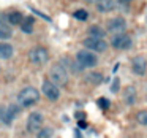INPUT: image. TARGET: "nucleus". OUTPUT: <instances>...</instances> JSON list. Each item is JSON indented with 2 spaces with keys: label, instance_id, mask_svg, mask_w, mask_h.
I'll return each mask as SVG.
<instances>
[{
  "label": "nucleus",
  "instance_id": "1",
  "mask_svg": "<svg viewBox=\"0 0 147 138\" xmlns=\"http://www.w3.org/2000/svg\"><path fill=\"white\" fill-rule=\"evenodd\" d=\"M40 100V92L32 86H27L18 94V105L21 108H26V106H32L35 105Z\"/></svg>",
  "mask_w": 147,
  "mask_h": 138
},
{
  "label": "nucleus",
  "instance_id": "2",
  "mask_svg": "<svg viewBox=\"0 0 147 138\" xmlns=\"http://www.w3.org/2000/svg\"><path fill=\"white\" fill-rule=\"evenodd\" d=\"M49 76H51V83H54L59 87V86H67L68 84L70 73L60 64H54L51 67V70H49Z\"/></svg>",
  "mask_w": 147,
  "mask_h": 138
},
{
  "label": "nucleus",
  "instance_id": "3",
  "mask_svg": "<svg viewBox=\"0 0 147 138\" xmlns=\"http://www.w3.org/2000/svg\"><path fill=\"white\" fill-rule=\"evenodd\" d=\"M76 62L81 65L82 68H93L98 65V56L92 51H87V49H81L76 52Z\"/></svg>",
  "mask_w": 147,
  "mask_h": 138
},
{
  "label": "nucleus",
  "instance_id": "4",
  "mask_svg": "<svg viewBox=\"0 0 147 138\" xmlns=\"http://www.w3.org/2000/svg\"><path fill=\"white\" fill-rule=\"evenodd\" d=\"M21 106L18 103H11V105H2L0 106V121L3 122L5 125H11L13 121L16 119V116L19 114Z\"/></svg>",
  "mask_w": 147,
  "mask_h": 138
},
{
  "label": "nucleus",
  "instance_id": "5",
  "mask_svg": "<svg viewBox=\"0 0 147 138\" xmlns=\"http://www.w3.org/2000/svg\"><path fill=\"white\" fill-rule=\"evenodd\" d=\"M43 127H45V116H43L40 111L30 113L29 118H27V130H29L30 133L36 135Z\"/></svg>",
  "mask_w": 147,
  "mask_h": 138
},
{
  "label": "nucleus",
  "instance_id": "6",
  "mask_svg": "<svg viewBox=\"0 0 147 138\" xmlns=\"http://www.w3.org/2000/svg\"><path fill=\"white\" fill-rule=\"evenodd\" d=\"M29 57L35 65H45L46 62L49 61V52H48V49L43 48V46H36V48H33L32 51H30Z\"/></svg>",
  "mask_w": 147,
  "mask_h": 138
},
{
  "label": "nucleus",
  "instance_id": "7",
  "mask_svg": "<svg viewBox=\"0 0 147 138\" xmlns=\"http://www.w3.org/2000/svg\"><path fill=\"white\" fill-rule=\"evenodd\" d=\"M131 45H133V40L131 37H128L127 33H120V35H114L111 40V46L114 49H119V51H125V49H130Z\"/></svg>",
  "mask_w": 147,
  "mask_h": 138
},
{
  "label": "nucleus",
  "instance_id": "8",
  "mask_svg": "<svg viewBox=\"0 0 147 138\" xmlns=\"http://www.w3.org/2000/svg\"><path fill=\"white\" fill-rule=\"evenodd\" d=\"M82 45L86 46L87 51H92V52H105V51H108V48H109V45L105 40L89 38V37L82 41Z\"/></svg>",
  "mask_w": 147,
  "mask_h": 138
},
{
  "label": "nucleus",
  "instance_id": "9",
  "mask_svg": "<svg viewBox=\"0 0 147 138\" xmlns=\"http://www.w3.org/2000/svg\"><path fill=\"white\" fill-rule=\"evenodd\" d=\"M125 30H127V21L122 16H115L108 21V32L120 35V33H125Z\"/></svg>",
  "mask_w": 147,
  "mask_h": 138
},
{
  "label": "nucleus",
  "instance_id": "10",
  "mask_svg": "<svg viewBox=\"0 0 147 138\" xmlns=\"http://www.w3.org/2000/svg\"><path fill=\"white\" fill-rule=\"evenodd\" d=\"M41 90H43V94H45L49 100H51V102H57V100L60 99V89H59L54 83H51L49 80L43 81Z\"/></svg>",
  "mask_w": 147,
  "mask_h": 138
},
{
  "label": "nucleus",
  "instance_id": "11",
  "mask_svg": "<svg viewBox=\"0 0 147 138\" xmlns=\"http://www.w3.org/2000/svg\"><path fill=\"white\" fill-rule=\"evenodd\" d=\"M131 70L136 76H144L146 75V70H147V61L144 56H136L133 57L131 61Z\"/></svg>",
  "mask_w": 147,
  "mask_h": 138
},
{
  "label": "nucleus",
  "instance_id": "12",
  "mask_svg": "<svg viewBox=\"0 0 147 138\" xmlns=\"http://www.w3.org/2000/svg\"><path fill=\"white\" fill-rule=\"evenodd\" d=\"M13 37V29L11 26H8L7 16L0 13V41H7Z\"/></svg>",
  "mask_w": 147,
  "mask_h": 138
},
{
  "label": "nucleus",
  "instance_id": "13",
  "mask_svg": "<svg viewBox=\"0 0 147 138\" xmlns=\"http://www.w3.org/2000/svg\"><path fill=\"white\" fill-rule=\"evenodd\" d=\"M136 100H138V92H136V89H134V86H127L125 90H123V102H125V105L133 106L134 103H136Z\"/></svg>",
  "mask_w": 147,
  "mask_h": 138
},
{
  "label": "nucleus",
  "instance_id": "14",
  "mask_svg": "<svg viewBox=\"0 0 147 138\" xmlns=\"http://www.w3.org/2000/svg\"><path fill=\"white\" fill-rule=\"evenodd\" d=\"M14 54V48L7 41H0V59H3V61H8L11 59Z\"/></svg>",
  "mask_w": 147,
  "mask_h": 138
},
{
  "label": "nucleus",
  "instance_id": "15",
  "mask_svg": "<svg viewBox=\"0 0 147 138\" xmlns=\"http://www.w3.org/2000/svg\"><path fill=\"white\" fill-rule=\"evenodd\" d=\"M87 35L89 38H96V40H105L106 37V30L101 29L100 26H90L87 29Z\"/></svg>",
  "mask_w": 147,
  "mask_h": 138
},
{
  "label": "nucleus",
  "instance_id": "16",
  "mask_svg": "<svg viewBox=\"0 0 147 138\" xmlns=\"http://www.w3.org/2000/svg\"><path fill=\"white\" fill-rule=\"evenodd\" d=\"M115 8V2L114 0H98L96 2V10L100 13H109Z\"/></svg>",
  "mask_w": 147,
  "mask_h": 138
},
{
  "label": "nucleus",
  "instance_id": "17",
  "mask_svg": "<svg viewBox=\"0 0 147 138\" xmlns=\"http://www.w3.org/2000/svg\"><path fill=\"white\" fill-rule=\"evenodd\" d=\"M24 21V16L19 13V11H11V13L7 14V22L8 26H21Z\"/></svg>",
  "mask_w": 147,
  "mask_h": 138
},
{
  "label": "nucleus",
  "instance_id": "18",
  "mask_svg": "<svg viewBox=\"0 0 147 138\" xmlns=\"http://www.w3.org/2000/svg\"><path fill=\"white\" fill-rule=\"evenodd\" d=\"M86 81L89 84H93V86H98V84L103 83V75L98 73V71H92L86 76Z\"/></svg>",
  "mask_w": 147,
  "mask_h": 138
},
{
  "label": "nucleus",
  "instance_id": "19",
  "mask_svg": "<svg viewBox=\"0 0 147 138\" xmlns=\"http://www.w3.org/2000/svg\"><path fill=\"white\" fill-rule=\"evenodd\" d=\"M33 19L32 18H26V19L22 21V24H21V29H22V32H26V33H30L33 30Z\"/></svg>",
  "mask_w": 147,
  "mask_h": 138
},
{
  "label": "nucleus",
  "instance_id": "20",
  "mask_svg": "<svg viewBox=\"0 0 147 138\" xmlns=\"http://www.w3.org/2000/svg\"><path fill=\"white\" fill-rule=\"evenodd\" d=\"M52 135H54V130H52L51 127H43L41 130L36 133V137L38 138H52Z\"/></svg>",
  "mask_w": 147,
  "mask_h": 138
},
{
  "label": "nucleus",
  "instance_id": "21",
  "mask_svg": "<svg viewBox=\"0 0 147 138\" xmlns=\"http://www.w3.org/2000/svg\"><path fill=\"white\" fill-rule=\"evenodd\" d=\"M74 18L79 21H87V18H89V11L84 10V8H81V10H76L74 11Z\"/></svg>",
  "mask_w": 147,
  "mask_h": 138
},
{
  "label": "nucleus",
  "instance_id": "22",
  "mask_svg": "<svg viewBox=\"0 0 147 138\" xmlns=\"http://www.w3.org/2000/svg\"><path fill=\"white\" fill-rule=\"evenodd\" d=\"M136 121H138V124H141V125H147V111L146 109H142V111L138 113Z\"/></svg>",
  "mask_w": 147,
  "mask_h": 138
},
{
  "label": "nucleus",
  "instance_id": "23",
  "mask_svg": "<svg viewBox=\"0 0 147 138\" xmlns=\"http://www.w3.org/2000/svg\"><path fill=\"white\" fill-rule=\"evenodd\" d=\"M119 90H120V80L115 76L114 80H112V84H111V92L112 94H117Z\"/></svg>",
  "mask_w": 147,
  "mask_h": 138
},
{
  "label": "nucleus",
  "instance_id": "24",
  "mask_svg": "<svg viewBox=\"0 0 147 138\" xmlns=\"http://www.w3.org/2000/svg\"><path fill=\"white\" fill-rule=\"evenodd\" d=\"M109 105H111V102H109L108 99H105V97H101V99H98V106L101 109H108Z\"/></svg>",
  "mask_w": 147,
  "mask_h": 138
},
{
  "label": "nucleus",
  "instance_id": "25",
  "mask_svg": "<svg viewBox=\"0 0 147 138\" xmlns=\"http://www.w3.org/2000/svg\"><path fill=\"white\" fill-rule=\"evenodd\" d=\"M78 127L79 128H87V122L86 121H79L78 122Z\"/></svg>",
  "mask_w": 147,
  "mask_h": 138
},
{
  "label": "nucleus",
  "instance_id": "26",
  "mask_svg": "<svg viewBox=\"0 0 147 138\" xmlns=\"http://www.w3.org/2000/svg\"><path fill=\"white\" fill-rule=\"evenodd\" d=\"M76 118H78V119H79V121H81V119L84 118V113H76Z\"/></svg>",
  "mask_w": 147,
  "mask_h": 138
},
{
  "label": "nucleus",
  "instance_id": "27",
  "mask_svg": "<svg viewBox=\"0 0 147 138\" xmlns=\"http://www.w3.org/2000/svg\"><path fill=\"white\" fill-rule=\"evenodd\" d=\"M117 2H119V3H130V2H131V0H117Z\"/></svg>",
  "mask_w": 147,
  "mask_h": 138
},
{
  "label": "nucleus",
  "instance_id": "28",
  "mask_svg": "<svg viewBox=\"0 0 147 138\" xmlns=\"http://www.w3.org/2000/svg\"><path fill=\"white\" fill-rule=\"evenodd\" d=\"M86 2H89V3H96L98 0H86Z\"/></svg>",
  "mask_w": 147,
  "mask_h": 138
}]
</instances>
